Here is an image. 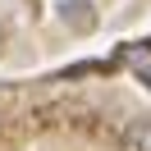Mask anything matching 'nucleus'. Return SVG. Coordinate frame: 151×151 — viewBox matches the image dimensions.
I'll use <instances>...</instances> for the list:
<instances>
[{"instance_id": "nucleus-1", "label": "nucleus", "mask_w": 151, "mask_h": 151, "mask_svg": "<svg viewBox=\"0 0 151 151\" xmlns=\"http://www.w3.org/2000/svg\"><path fill=\"white\" fill-rule=\"evenodd\" d=\"M60 19H64L73 32H92V28H96V9H92V0H60Z\"/></svg>"}, {"instance_id": "nucleus-2", "label": "nucleus", "mask_w": 151, "mask_h": 151, "mask_svg": "<svg viewBox=\"0 0 151 151\" xmlns=\"http://www.w3.org/2000/svg\"><path fill=\"white\" fill-rule=\"evenodd\" d=\"M119 151H151V114L128 119V128L119 133Z\"/></svg>"}, {"instance_id": "nucleus-3", "label": "nucleus", "mask_w": 151, "mask_h": 151, "mask_svg": "<svg viewBox=\"0 0 151 151\" xmlns=\"http://www.w3.org/2000/svg\"><path fill=\"white\" fill-rule=\"evenodd\" d=\"M137 78H142V83H147V87H151V69H142V73H137Z\"/></svg>"}]
</instances>
